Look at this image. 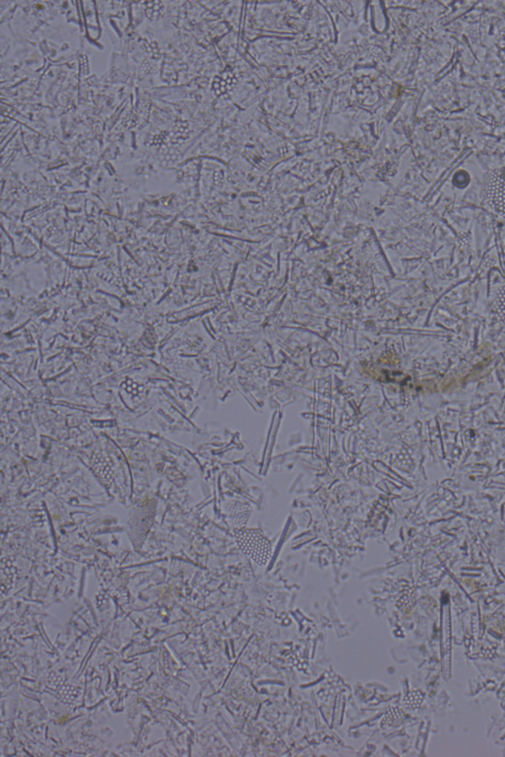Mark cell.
Here are the masks:
<instances>
[{
  "label": "cell",
  "instance_id": "3957f363",
  "mask_svg": "<svg viewBox=\"0 0 505 757\" xmlns=\"http://www.w3.org/2000/svg\"><path fill=\"white\" fill-rule=\"evenodd\" d=\"M498 309H500V316L505 321V287L502 289L500 294V301H498Z\"/></svg>",
  "mask_w": 505,
  "mask_h": 757
},
{
  "label": "cell",
  "instance_id": "7a4b0ae2",
  "mask_svg": "<svg viewBox=\"0 0 505 757\" xmlns=\"http://www.w3.org/2000/svg\"><path fill=\"white\" fill-rule=\"evenodd\" d=\"M486 199L491 208L505 218V179L497 172L489 177Z\"/></svg>",
  "mask_w": 505,
  "mask_h": 757
},
{
  "label": "cell",
  "instance_id": "6da1fadb",
  "mask_svg": "<svg viewBox=\"0 0 505 757\" xmlns=\"http://www.w3.org/2000/svg\"><path fill=\"white\" fill-rule=\"evenodd\" d=\"M233 534L238 547L245 556L259 565H268L273 554V543L261 529L236 528Z\"/></svg>",
  "mask_w": 505,
  "mask_h": 757
}]
</instances>
